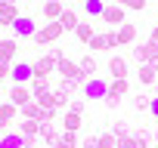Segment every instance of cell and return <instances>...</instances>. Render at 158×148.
<instances>
[{"label":"cell","instance_id":"cell-1","mask_svg":"<svg viewBox=\"0 0 158 148\" xmlns=\"http://www.w3.org/2000/svg\"><path fill=\"white\" fill-rule=\"evenodd\" d=\"M56 74H62V80H65L71 90H77V87H84V84H87V74L81 71V65L71 62V59H62V62L56 65Z\"/></svg>","mask_w":158,"mask_h":148},{"label":"cell","instance_id":"cell-2","mask_svg":"<svg viewBox=\"0 0 158 148\" xmlns=\"http://www.w3.org/2000/svg\"><path fill=\"white\" fill-rule=\"evenodd\" d=\"M59 37H62V25H59V22H44V25L37 28V34H34V43H40V46H56Z\"/></svg>","mask_w":158,"mask_h":148},{"label":"cell","instance_id":"cell-3","mask_svg":"<svg viewBox=\"0 0 158 148\" xmlns=\"http://www.w3.org/2000/svg\"><path fill=\"white\" fill-rule=\"evenodd\" d=\"M133 59H136L139 65H152V68L158 71V46H155L152 40L136 43V46H133Z\"/></svg>","mask_w":158,"mask_h":148},{"label":"cell","instance_id":"cell-4","mask_svg":"<svg viewBox=\"0 0 158 148\" xmlns=\"http://www.w3.org/2000/svg\"><path fill=\"white\" fill-rule=\"evenodd\" d=\"M127 90H130V87H127V80H112V84H109V93H106V99H102V102H106L109 108H118V105H121V99L127 96Z\"/></svg>","mask_w":158,"mask_h":148},{"label":"cell","instance_id":"cell-5","mask_svg":"<svg viewBox=\"0 0 158 148\" xmlns=\"http://www.w3.org/2000/svg\"><path fill=\"white\" fill-rule=\"evenodd\" d=\"M99 19H102L106 25H112V28H121V25H124V6L112 0V3H106V10H102Z\"/></svg>","mask_w":158,"mask_h":148},{"label":"cell","instance_id":"cell-6","mask_svg":"<svg viewBox=\"0 0 158 148\" xmlns=\"http://www.w3.org/2000/svg\"><path fill=\"white\" fill-rule=\"evenodd\" d=\"M16 105L13 102H3L0 105V133H13V127H16Z\"/></svg>","mask_w":158,"mask_h":148},{"label":"cell","instance_id":"cell-7","mask_svg":"<svg viewBox=\"0 0 158 148\" xmlns=\"http://www.w3.org/2000/svg\"><path fill=\"white\" fill-rule=\"evenodd\" d=\"M56 65H59V62H56L50 53H44L40 59H34V62H31V68H34V74H37V77H50V74L56 71Z\"/></svg>","mask_w":158,"mask_h":148},{"label":"cell","instance_id":"cell-8","mask_svg":"<svg viewBox=\"0 0 158 148\" xmlns=\"http://www.w3.org/2000/svg\"><path fill=\"white\" fill-rule=\"evenodd\" d=\"M37 28H40V25H37L31 16H19V19H16V25H13L16 37H34V34H37Z\"/></svg>","mask_w":158,"mask_h":148},{"label":"cell","instance_id":"cell-9","mask_svg":"<svg viewBox=\"0 0 158 148\" xmlns=\"http://www.w3.org/2000/svg\"><path fill=\"white\" fill-rule=\"evenodd\" d=\"M106 93H109V84H106L102 77H90V80L84 84V96H87V99H106Z\"/></svg>","mask_w":158,"mask_h":148},{"label":"cell","instance_id":"cell-10","mask_svg":"<svg viewBox=\"0 0 158 148\" xmlns=\"http://www.w3.org/2000/svg\"><path fill=\"white\" fill-rule=\"evenodd\" d=\"M109 74H112V80H127V74H130L127 59L124 56H112L109 59Z\"/></svg>","mask_w":158,"mask_h":148},{"label":"cell","instance_id":"cell-11","mask_svg":"<svg viewBox=\"0 0 158 148\" xmlns=\"http://www.w3.org/2000/svg\"><path fill=\"white\" fill-rule=\"evenodd\" d=\"M16 108H25L28 102H34V96H31V90L28 87H19V84H13V90H10V96H6Z\"/></svg>","mask_w":158,"mask_h":148},{"label":"cell","instance_id":"cell-12","mask_svg":"<svg viewBox=\"0 0 158 148\" xmlns=\"http://www.w3.org/2000/svg\"><path fill=\"white\" fill-rule=\"evenodd\" d=\"M31 77H34L31 62H16V65H13V84H19V87H22V84H28Z\"/></svg>","mask_w":158,"mask_h":148},{"label":"cell","instance_id":"cell-13","mask_svg":"<svg viewBox=\"0 0 158 148\" xmlns=\"http://www.w3.org/2000/svg\"><path fill=\"white\" fill-rule=\"evenodd\" d=\"M40 13H44L47 22H59V16L65 13V3H62V0H47V3L40 6Z\"/></svg>","mask_w":158,"mask_h":148},{"label":"cell","instance_id":"cell-14","mask_svg":"<svg viewBox=\"0 0 158 148\" xmlns=\"http://www.w3.org/2000/svg\"><path fill=\"white\" fill-rule=\"evenodd\" d=\"M115 34H118V46L136 43V25H130V22H124L121 28H115Z\"/></svg>","mask_w":158,"mask_h":148},{"label":"cell","instance_id":"cell-15","mask_svg":"<svg viewBox=\"0 0 158 148\" xmlns=\"http://www.w3.org/2000/svg\"><path fill=\"white\" fill-rule=\"evenodd\" d=\"M53 99H56V108H59V111H68V102H71V87L62 80V87H56V90H53Z\"/></svg>","mask_w":158,"mask_h":148},{"label":"cell","instance_id":"cell-16","mask_svg":"<svg viewBox=\"0 0 158 148\" xmlns=\"http://www.w3.org/2000/svg\"><path fill=\"white\" fill-rule=\"evenodd\" d=\"M16 19H19V6L16 3H0V25H16Z\"/></svg>","mask_w":158,"mask_h":148},{"label":"cell","instance_id":"cell-17","mask_svg":"<svg viewBox=\"0 0 158 148\" xmlns=\"http://www.w3.org/2000/svg\"><path fill=\"white\" fill-rule=\"evenodd\" d=\"M16 53H19V43H16V37L0 40V62H13V59H16Z\"/></svg>","mask_w":158,"mask_h":148},{"label":"cell","instance_id":"cell-18","mask_svg":"<svg viewBox=\"0 0 158 148\" xmlns=\"http://www.w3.org/2000/svg\"><path fill=\"white\" fill-rule=\"evenodd\" d=\"M59 25H62V31H74L77 25H81V19H77V13L71 6H65V13L59 16Z\"/></svg>","mask_w":158,"mask_h":148},{"label":"cell","instance_id":"cell-19","mask_svg":"<svg viewBox=\"0 0 158 148\" xmlns=\"http://www.w3.org/2000/svg\"><path fill=\"white\" fill-rule=\"evenodd\" d=\"M16 133H19L22 139H31V136L40 133V123H37V120H22V123H16Z\"/></svg>","mask_w":158,"mask_h":148},{"label":"cell","instance_id":"cell-20","mask_svg":"<svg viewBox=\"0 0 158 148\" xmlns=\"http://www.w3.org/2000/svg\"><path fill=\"white\" fill-rule=\"evenodd\" d=\"M37 136L44 139V145H47V148H53V145H56V139H59L56 123H40V133H37Z\"/></svg>","mask_w":158,"mask_h":148},{"label":"cell","instance_id":"cell-21","mask_svg":"<svg viewBox=\"0 0 158 148\" xmlns=\"http://www.w3.org/2000/svg\"><path fill=\"white\" fill-rule=\"evenodd\" d=\"M136 74H139V84H146V87H155V84H158V71H155L152 65H139Z\"/></svg>","mask_w":158,"mask_h":148},{"label":"cell","instance_id":"cell-22","mask_svg":"<svg viewBox=\"0 0 158 148\" xmlns=\"http://www.w3.org/2000/svg\"><path fill=\"white\" fill-rule=\"evenodd\" d=\"M44 93H53V90H50V77H37V74H34V77H31V96L37 99V96H44Z\"/></svg>","mask_w":158,"mask_h":148},{"label":"cell","instance_id":"cell-23","mask_svg":"<svg viewBox=\"0 0 158 148\" xmlns=\"http://www.w3.org/2000/svg\"><path fill=\"white\" fill-rule=\"evenodd\" d=\"M0 148H25V139L19 133H3L0 136Z\"/></svg>","mask_w":158,"mask_h":148},{"label":"cell","instance_id":"cell-24","mask_svg":"<svg viewBox=\"0 0 158 148\" xmlns=\"http://www.w3.org/2000/svg\"><path fill=\"white\" fill-rule=\"evenodd\" d=\"M62 127H65V133H77V130H81V114L65 111V117H62Z\"/></svg>","mask_w":158,"mask_h":148},{"label":"cell","instance_id":"cell-25","mask_svg":"<svg viewBox=\"0 0 158 148\" xmlns=\"http://www.w3.org/2000/svg\"><path fill=\"white\" fill-rule=\"evenodd\" d=\"M77 65H81V71L87 74V77L99 71V62H96V56H90V53H87V56H81V62H77Z\"/></svg>","mask_w":158,"mask_h":148},{"label":"cell","instance_id":"cell-26","mask_svg":"<svg viewBox=\"0 0 158 148\" xmlns=\"http://www.w3.org/2000/svg\"><path fill=\"white\" fill-rule=\"evenodd\" d=\"M102 10H106L102 0H84V13H87L90 19H99V16H102Z\"/></svg>","mask_w":158,"mask_h":148},{"label":"cell","instance_id":"cell-27","mask_svg":"<svg viewBox=\"0 0 158 148\" xmlns=\"http://www.w3.org/2000/svg\"><path fill=\"white\" fill-rule=\"evenodd\" d=\"M74 34H77V40H81V43H90L96 31H93V25H90V22H81V25L74 28Z\"/></svg>","mask_w":158,"mask_h":148},{"label":"cell","instance_id":"cell-28","mask_svg":"<svg viewBox=\"0 0 158 148\" xmlns=\"http://www.w3.org/2000/svg\"><path fill=\"white\" fill-rule=\"evenodd\" d=\"M22 111V120H40V105L37 102H28L25 108H19Z\"/></svg>","mask_w":158,"mask_h":148},{"label":"cell","instance_id":"cell-29","mask_svg":"<svg viewBox=\"0 0 158 148\" xmlns=\"http://www.w3.org/2000/svg\"><path fill=\"white\" fill-rule=\"evenodd\" d=\"M53 148H77V139H74V133H65V130H62Z\"/></svg>","mask_w":158,"mask_h":148},{"label":"cell","instance_id":"cell-30","mask_svg":"<svg viewBox=\"0 0 158 148\" xmlns=\"http://www.w3.org/2000/svg\"><path fill=\"white\" fill-rule=\"evenodd\" d=\"M96 148H118L115 133H102V136H96Z\"/></svg>","mask_w":158,"mask_h":148},{"label":"cell","instance_id":"cell-31","mask_svg":"<svg viewBox=\"0 0 158 148\" xmlns=\"http://www.w3.org/2000/svg\"><path fill=\"white\" fill-rule=\"evenodd\" d=\"M112 133H115V139H124V136H130L133 130L127 127V120H115V123H112Z\"/></svg>","mask_w":158,"mask_h":148},{"label":"cell","instance_id":"cell-32","mask_svg":"<svg viewBox=\"0 0 158 148\" xmlns=\"http://www.w3.org/2000/svg\"><path fill=\"white\" fill-rule=\"evenodd\" d=\"M34 102H37L40 108H53V111H59V108H56V99H53V93H44V96H37Z\"/></svg>","mask_w":158,"mask_h":148},{"label":"cell","instance_id":"cell-33","mask_svg":"<svg viewBox=\"0 0 158 148\" xmlns=\"http://www.w3.org/2000/svg\"><path fill=\"white\" fill-rule=\"evenodd\" d=\"M149 102H152V96H146V93H136V99H133V108H136V111H149Z\"/></svg>","mask_w":158,"mask_h":148},{"label":"cell","instance_id":"cell-34","mask_svg":"<svg viewBox=\"0 0 158 148\" xmlns=\"http://www.w3.org/2000/svg\"><path fill=\"white\" fill-rule=\"evenodd\" d=\"M115 3H121L124 10H146V0H115Z\"/></svg>","mask_w":158,"mask_h":148},{"label":"cell","instance_id":"cell-35","mask_svg":"<svg viewBox=\"0 0 158 148\" xmlns=\"http://www.w3.org/2000/svg\"><path fill=\"white\" fill-rule=\"evenodd\" d=\"M118 148H136V136L130 133V136H124V139H118Z\"/></svg>","mask_w":158,"mask_h":148},{"label":"cell","instance_id":"cell-36","mask_svg":"<svg viewBox=\"0 0 158 148\" xmlns=\"http://www.w3.org/2000/svg\"><path fill=\"white\" fill-rule=\"evenodd\" d=\"M68 111H74V114H84V99H71V102H68Z\"/></svg>","mask_w":158,"mask_h":148},{"label":"cell","instance_id":"cell-37","mask_svg":"<svg viewBox=\"0 0 158 148\" xmlns=\"http://www.w3.org/2000/svg\"><path fill=\"white\" fill-rule=\"evenodd\" d=\"M6 77H13V65L10 62H0V80H6Z\"/></svg>","mask_w":158,"mask_h":148},{"label":"cell","instance_id":"cell-38","mask_svg":"<svg viewBox=\"0 0 158 148\" xmlns=\"http://www.w3.org/2000/svg\"><path fill=\"white\" fill-rule=\"evenodd\" d=\"M149 114H152V117H155V120H158V96H155V99H152V102H149Z\"/></svg>","mask_w":158,"mask_h":148},{"label":"cell","instance_id":"cell-39","mask_svg":"<svg viewBox=\"0 0 158 148\" xmlns=\"http://www.w3.org/2000/svg\"><path fill=\"white\" fill-rule=\"evenodd\" d=\"M40 145V136H31V139H25V148H37Z\"/></svg>","mask_w":158,"mask_h":148},{"label":"cell","instance_id":"cell-40","mask_svg":"<svg viewBox=\"0 0 158 148\" xmlns=\"http://www.w3.org/2000/svg\"><path fill=\"white\" fill-rule=\"evenodd\" d=\"M81 148H96V136H87V139L81 142Z\"/></svg>","mask_w":158,"mask_h":148},{"label":"cell","instance_id":"cell-41","mask_svg":"<svg viewBox=\"0 0 158 148\" xmlns=\"http://www.w3.org/2000/svg\"><path fill=\"white\" fill-rule=\"evenodd\" d=\"M149 40H152V43H155V46H158V25H155V28H152V37H149Z\"/></svg>","mask_w":158,"mask_h":148},{"label":"cell","instance_id":"cell-42","mask_svg":"<svg viewBox=\"0 0 158 148\" xmlns=\"http://www.w3.org/2000/svg\"><path fill=\"white\" fill-rule=\"evenodd\" d=\"M0 3H19V0H0Z\"/></svg>","mask_w":158,"mask_h":148},{"label":"cell","instance_id":"cell-43","mask_svg":"<svg viewBox=\"0 0 158 148\" xmlns=\"http://www.w3.org/2000/svg\"><path fill=\"white\" fill-rule=\"evenodd\" d=\"M155 142H158V127H155Z\"/></svg>","mask_w":158,"mask_h":148},{"label":"cell","instance_id":"cell-44","mask_svg":"<svg viewBox=\"0 0 158 148\" xmlns=\"http://www.w3.org/2000/svg\"><path fill=\"white\" fill-rule=\"evenodd\" d=\"M155 96H158V84H155Z\"/></svg>","mask_w":158,"mask_h":148},{"label":"cell","instance_id":"cell-45","mask_svg":"<svg viewBox=\"0 0 158 148\" xmlns=\"http://www.w3.org/2000/svg\"><path fill=\"white\" fill-rule=\"evenodd\" d=\"M62 3H68V0H62Z\"/></svg>","mask_w":158,"mask_h":148},{"label":"cell","instance_id":"cell-46","mask_svg":"<svg viewBox=\"0 0 158 148\" xmlns=\"http://www.w3.org/2000/svg\"><path fill=\"white\" fill-rule=\"evenodd\" d=\"M0 105H3V102H0Z\"/></svg>","mask_w":158,"mask_h":148}]
</instances>
